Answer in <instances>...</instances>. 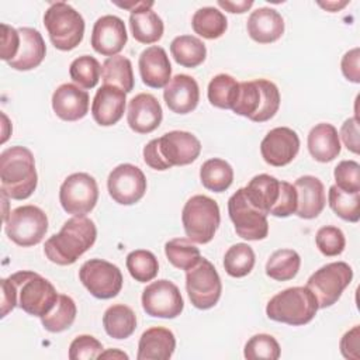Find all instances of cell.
Listing matches in <instances>:
<instances>
[{"mask_svg": "<svg viewBox=\"0 0 360 360\" xmlns=\"http://www.w3.org/2000/svg\"><path fill=\"white\" fill-rule=\"evenodd\" d=\"M97 228L87 217L68 219L60 231L45 240L44 253L55 264H73L96 242Z\"/></svg>", "mask_w": 360, "mask_h": 360, "instance_id": "6da1fadb", "label": "cell"}, {"mask_svg": "<svg viewBox=\"0 0 360 360\" xmlns=\"http://www.w3.org/2000/svg\"><path fill=\"white\" fill-rule=\"evenodd\" d=\"M201 152V142L187 131H170L149 141L143 148L145 163L155 170H167L194 162Z\"/></svg>", "mask_w": 360, "mask_h": 360, "instance_id": "7a4b0ae2", "label": "cell"}, {"mask_svg": "<svg viewBox=\"0 0 360 360\" xmlns=\"http://www.w3.org/2000/svg\"><path fill=\"white\" fill-rule=\"evenodd\" d=\"M38 174L32 152L25 146H11L0 153L1 193L13 200H25L37 188Z\"/></svg>", "mask_w": 360, "mask_h": 360, "instance_id": "3957f363", "label": "cell"}, {"mask_svg": "<svg viewBox=\"0 0 360 360\" xmlns=\"http://www.w3.org/2000/svg\"><path fill=\"white\" fill-rule=\"evenodd\" d=\"M280 107L278 87L266 79L240 82L232 111L255 122L269 121Z\"/></svg>", "mask_w": 360, "mask_h": 360, "instance_id": "277c9868", "label": "cell"}, {"mask_svg": "<svg viewBox=\"0 0 360 360\" xmlns=\"http://www.w3.org/2000/svg\"><path fill=\"white\" fill-rule=\"evenodd\" d=\"M315 295L307 287H290L276 294L266 307L271 321L301 326L314 319L318 311Z\"/></svg>", "mask_w": 360, "mask_h": 360, "instance_id": "5b68a950", "label": "cell"}, {"mask_svg": "<svg viewBox=\"0 0 360 360\" xmlns=\"http://www.w3.org/2000/svg\"><path fill=\"white\" fill-rule=\"evenodd\" d=\"M44 25L52 45L59 51H72L83 39L84 20L65 1L52 3L44 14Z\"/></svg>", "mask_w": 360, "mask_h": 360, "instance_id": "8992f818", "label": "cell"}, {"mask_svg": "<svg viewBox=\"0 0 360 360\" xmlns=\"http://www.w3.org/2000/svg\"><path fill=\"white\" fill-rule=\"evenodd\" d=\"M8 278L17 288L18 307L28 315L42 318L55 307L59 294L45 277L22 270L11 274Z\"/></svg>", "mask_w": 360, "mask_h": 360, "instance_id": "52a82bcc", "label": "cell"}, {"mask_svg": "<svg viewBox=\"0 0 360 360\" xmlns=\"http://www.w3.org/2000/svg\"><path fill=\"white\" fill-rule=\"evenodd\" d=\"M221 215L215 200L197 194L187 200L181 212V222L187 238L194 243H208L218 226Z\"/></svg>", "mask_w": 360, "mask_h": 360, "instance_id": "ba28073f", "label": "cell"}, {"mask_svg": "<svg viewBox=\"0 0 360 360\" xmlns=\"http://www.w3.org/2000/svg\"><path fill=\"white\" fill-rule=\"evenodd\" d=\"M4 231L15 245L34 246L44 239L48 231V217L37 205H21L8 212Z\"/></svg>", "mask_w": 360, "mask_h": 360, "instance_id": "9c48e42d", "label": "cell"}, {"mask_svg": "<svg viewBox=\"0 0 360 360\" xmlns=\"http://www.w3.org/2000/svg\"><path fill=\"white\" fill-rule=\"evenodd\" d=\"M352 278L353 270L346 262H333L312 273L305 287L315 295L319 308H328L338 302Z\"/></svg>", "mask_w": 360, "mask_h": 360, "instance_id": "30bf717a", "label": "cell"}, {"mask_svg": "<svg viewBox=\"0 0 360 360\" xmlns=\"http://www.w3.org/2000/svg\"><path fill=\"white\" fill-rule=\"evenodd\" d=\"M186 290L191 304L198 309L212 308L222 292V283L214 264L201 257L186 271Z\"/></svg>", "mask_w": 360, "mask_h": 360, "instance_id": "8fae6325", "label": "cell"}, {"mask_svg": "<svg viewBox=\"0 0 360 360\" xmlns=\"http://www.w3.org/2000/svg\"><path fill=\"white\" fill-rule=\"evenodd\" d=\"M98 186L89 173H73L65 179L59 188L62 208L73 217H86L97 204Z\"/></svg>", "mask_w": 360, "mask_h": 360, "instance_id": "7c38bea8", "label": "cell"}, {"mask_svg": "<svg viewBox=\"0 0 360 360\" xmlns=\"http://www.w3.org/2000/svg\"><path fill=\"white\" fill-rule=\"evenodd\" d=\"M228 212L238 236L246 240H260L267 236V214L255 208L249 202L243 187L233 193L228 200Z\"/></svg>", "mask_w": 360, "mask_h": 360, "instance_id": "4fadbf2b", "label": "cell"}, {"mask_svg": "<svg viewBox=\"0 0 360 360\" xmlns=\"http://www.w3.org/2000/svg\"><path fill=\"white\" fill-rule=\"evenodd\" d=\"M79 278L87 291L100 300H108L118 295L122 288L121 270L103 259H90L79 270Z\"/></svg>", "mask_w": 360, "mask_h": 360, "instance_id": "5bb4252c", "label": "cell"}, {"mask_svg": "<svg viewBox=\"0 0 360 360\" xmlns=\"http://www.w3.org/2000/svg\"><path fill=\"white\" fill-rule=\"evenodd\" d=\"M142 308L155 318L173 319L184 308V301L177 285L169 280H158L145 287L142 291Z\"/></svg>", "mask_w": 360, "mask_h": 360, "instance_id": "9a60e30c", "label": "cell"}, {"mask_svg": "<svg viewBox=\"0 0 360 360\" xmlns=\"http://www.w3.org/2000/svg\"><path fill=\"white\" fill-rule=\"evenodd\" d=\"M110 197L121 205L138 202L146 191V177L143 172L131 163H121L111 170L107 179Z\"/></svg>", "mask_w": 360, "mask_h": 360, "instance_id": "2e32d148", "label": "cell"}, {"mask_svg": "<svg viewBox=\"0 0 360 360\" xmlns=\"http://www.w3.org/2000/svg\"><path fill=\"white\" fill-rule=\"evenodd\" d=\"M300 150V138L288 127H277L266 134L260 142L263 160L274 167H281L292 162Z\"/></svg>", "mask_w": 360, "mask_h": 360, "instance_id": "e0dca14e", "label": "cell"}, {"mask_svg": "<svg viewBox=\"0 0 360 360\" xmlns=\"http://www.w3.org/2000/svg\"><path fill=\"white\" fill-rule=\"evenodd\" d=\"M127 39L128 35L124 21L117 15L107 14L94 22L90 42L97 53L110 58L124 49Z\"/></svg>", "mask_w": 360, "mask_h": 360, "instance_id": "ac0fdd59", "label": "cell"}, {"mask_svg": "<svg viewBox=\"0 0 360 360\" xmlns=\"http://www.w3.org/2000/svg\"><path fill=\"white\" fill-rule=\"evenodd\" d=\"M163 118L162 107L158 98L149 93H139L128 104L127 121L132 131L149 134L155 131Z\"/></svg>", "mask_w": 360, "mask_h": 360, "instance_id": "d6986e66", "label": "cell"}, {"mask_svg": "<svg viewBox=\"0 0 360 360\" xmlns=\"http://www.w3.org/2000/svg\"><path fill=\"white\" fill-rule=\"evenodd\" d=\"M127 105V93L120 87L103 84L97 91L91 103V115L94 121L101 127H110L117 124Z\"/></svg>", "mask_w": 360, "mask_h": 360, "instance_id": "ffe728a7", "label": "cell"}, {"mask_svg": "<svg viewBox=\"0 0 360 360\" xmlns=\"http://www.w3.org/2000/svg\"><path fill=\"white\" fill-rule=\"evenodd\" d=\"M142 82L152 89H162L170 82L172 65L162 46L152 45L143 49L138 60Z\"/></svg>", "mask_w": 360, "mask_h": 360, "instance_id": "44dd1931", "label": "cell"}, {"mask_svg": "<svg viewBox=\"0 0 360 360\" xmlns=\"http://www.w3.org/2000/svg\"><path fill=\"white\" fill-rule=\"evenodd\" d=\"M163 98L169 110L176 114H188L200 101V89L194 77L176 75L163 90Z\"/></svg>", "mask_w": 360, "mask_h": 360, "instance_id": "7402d4cb", "label": "cell"}, {"mask_svg": "<svg viewBox=\"0 0 360 360\" xmlns=\"http://www.w3.org/2000/svg\"><path fill=\"white\" fill-rule=\"evenodd\" d=\"M89 93L73 83L60 84L52 94V108L63 121H77L89 112Z\"/></svg>", "mask_w": 360, "mask_h": 360, "instance_id": "603a6c76", "label": "cell"}, {"mask_svg": "<svg viewBox=\"0 0 360 360\" xmlns=\"http://www.w3.org/2000/svg\"><path fill=\"white\" fill-rule=\"evenodd\" d=\"M294 188L297 191L295 214L304 219L316 218L326 202L325 188L322 181L315 176H301L295 180Z\"/></svg>", "mask_w": 360, "mask_h": 360, "instance_id": "cb8c5ba5", "label": "cell"}, {"mask_svg": "<svg viewBox=\"0 0 360 360\" xmlns=\"http://www.w3.org/2000/svg\"><path fill=\"white\" fill-rule=\"evenodd\" d=\"M246 30L253 41L259 44H270L281 38L284 32V20L277 10L260 7L250 13Z\"/></svg>", "mask_w": 360, "mask_h": 360, "instance_id": "d4e9b609", "label": "cell"}, {"mask_svg": "<svg viewBox=\"0 0 360 360\" xmlns=\"http://www.w3.org/2000/svg\"><path fill=\"white\" fill-rule=\"evenodd\" d=\"M176 349L173 332L163 326L146 329L138 343V360H169Z\"/></svg>", "mask_w": 360, "mask_h": 360, "instance_id": "484cf974", "label": "cell"}, {"mask_svg": "<svg viewBox=\"0 0 360 360\" xmlns=\"http://www.w3.org/2000/svg\"><path fill=\"white\" fill-rule=\"evenodd\" d=\"M20 32V49L15 58L8 63L15 70H31L37 68L45 58L46 46L42 35L38 30L30 27L18 28Z\"/></svg>", "mask_w": 360, "mask_h": 360, "instance_id": "4316f807", "label": "cell"}, {"mask_svg": "<svg viewBox=\"0 0 360 360\" xmlns=\"http://www.w3.org/2000/svg\"><path fill=\"white\" fill-rule=\"evenodd\" d=\"M307 143L311 156L321 163H326L338 158L342 148L338 129L328 122L316 124L309 131Z\"/></svg>", "mask_w": 360, "mask_h": 360, "instance_id": "83f0119b", "label": "cell"}, {"mask_svg": "<svg viewBox=\"0 0 360 360\" xmlns=\"http://www.w3.org/2000/svg\"><path fill=\"white\" fill-rule=\"evenodd\" d=\"M243 190L249 202L269 215L280 195V180L274 176L262 173L252 177Z\"/></svg>", "mask_w": 360, "mask_h": 360, "instance_id": "f1b7e54d", "label": "cell"}, {"mask_svg": "<svg viewBox=\"0 0 360 360\" xmlns=\"http://www.w3.org/2000/svg\"><path fill=\"white\" fill-rule=\"evenodd\" d=\"M103 325L108 336L114 339H127L136 329V315L128 305L114 304L105 309Z\"/></svg>", "mask_w": 360, "mask_h": 360, "instance_id": "f546056e", "label": "cell"}, {"mask_svg": "<svg viewBox=\"0 0 360 360\" xmlns=\"http://www.w3.org/2000/svg\"><path fill=\"white\" fill-rule=\"evenodd\" d=\"M129 27L134 38L141 44L158 42L165 30L162 18L152 8L131 13Z\"/></svg>", "mask_w": 360, "mask_h": 360, "instance_id": "4dcf8cb0", "label": "cell"}, {"mask_svg": "<svg viewBox=\"0 0 360 360\" xmlns=\"http://www.w3.org/2000/svg\"><path fill=\"white\" fill-rule=\"evenodd\" d=\"M170 52L174 60L184 68H197L205 60L207 48L204 42L194 35H179L170 44Z\"/></svg>", "mask_w": 360, "mask_h": 360, "instance_id": "1f68e13d", "label": "cell"}, {"mask_svg": "<svg viewBox=\"0 0 360 360\" xmlns=\"http://www.w3.org/2000/svg\"><path fill=\"white\" fill-rule=\"evenodd\" d=\"M200 180L207 190L222 193L228 190L233 181V169L226 160L212 158L201 165Z\"/></svg>", "mask_w": 360, "mask_h": 360, "instance_id": "d6a6232c", "label": "cell"}, {"mask_svg": "<svg viewBox=\"0 0 360 360\" xmlns=\"http://www.w3.org/2000/svg\"><path fill=\"white\" fill-rule=\"evenodd\" d=\"M101 80L104 84L120 87L125 93L132 91L134 72L131 60L122 55L107 58L101 66Z\"/></svg>", "mask_w": 360, "mask_h": 360, "instance_id": "836d02e7", "label": "cell"}, {"mask_svg": "<svg viewBox=\"0 0 360 360\" xmlns=\"http://www.w3.org/2000/svg\"><path fill=\"white\" fill-rule=\"evenodd\" d=\"M191 27L200 37L205 39H217L225 34L228 22L222 11L208 6L201 7L194 13L191 18Z\"/></svg>", "mask_w": 360, "mask_h": 360, "instance_id": "e575fe53", "label": "cell"}, {"mask_svg": "<svg viewBox=\"0 0 360 360\" xmlns=\"http://www.w3.org/2000/svg\"><path fill=\"white\" fill-rule=\"evenodd\" d=\"M301 266L300 255L292 249L276 250L266 263V274L276 281H287L297 276Z\"/></svg>", "mask_w": 360, "mask_h": 360, "instance_id": "d590c367", "label": "cell"}, {"mask_svg": "<svg viewBox=\"0 0 360 360\" xmlns=\"http://www.w3.org/2000/svg\"><path fill=\"white\" fill-rule=\"evenodd\" d=\"M76 312L77 308L75 301L69 295L59 294L55 307L41 318V323L48 332H63L75 322Z\"/></svg>", "mask_w": 360, "mask_h": 360, "instance_id": "8d00e7d4", "label": "cell"}, {"mask_svg": "<svg viewBox=\"0 0 360 360\" xmlns=\"http://www.w3.org/2000/svg\"><path fill=\"white\" fill-rule=\"evenodd\" d=\"M239 91V83L231 75L219 73L208 84L207 96L214 107L232 110Z\"/></svg>", "mask_w": 360, "mask_h": 360, "instance_id": "74e56055", "label": "cell"}, {"mask_svg": "<svg viewBox=\"0 0 360 360\" xmlns=\"http://www.w3.org/2000/svg\"><path fill=\"white\" fill-rule=\"evenodd\" d=\"M165 255L174 267L186 271L201 259L200 249L195 248L188 238H174L166 242Z\"/></svg>", "mask_w": 360, "mask_h": 360, "instance_id": "f35d334b", "label": "cell"}, {"mask_svg": "<svg viewBox=\"0 0 360 360\" xmlns=\"http://www.w3.org/2000/svg\"><path fill=\"white\" fill-rule=\"evenodd\" d=\"M255 266V252L248 243L232 245L224 256V269L231 277H245Z\"/></svg>", "mask_w": 360, "mask_h": 360, "instance_id": "ab89813d", "label": "cell"}, {"mask_svg": "<svg viewBox=\"0 0 360 360\" xmlns=\"http://www.w3.org/2000/svg\"><path fill=\"white\" fill-rule=\"evenodd\" d=\"M125 263L131 277L139 283L153 280L159 271V263L156 256L145 249H136L128 253Z\"/></svg>", "mask_w": 360, "mask_h": 360, "instance_id": "60d3db41", "label": "cell"}, {"mask_svg": "<svg viewBox=\"0 0 360 360\" xmlns=\"http://www.w3.org/2000/svg\"><path fill=\"white\" fill-rule=\"evenodd\" d=\"M328 201L332 211L342 219L349 222H357L360 219V193L349 194L333 184L329 188Z\"/></svg>", "mask_w": 360, "mask_h": 360, "instance_id": "b9f144b4", "label": "cell"}, {"mask_svg": "<svg viewBox=\"0 0 360 360\" xmlns=\"http://www.w3.org/2000/svg\"><path fill=\"white\" fill-rule=\"evenodd\" d=\"M69 75L70 79L80 87L93 89L98 83L101 65L96 58L90 55H82L70 63Z\"/></svg>", "mask_w": 360, "mask_h": 360, "instance_id": "7bdbcfd3", "label": "cell"}, {"mask_svg": "<svg viewBox=\"0 0 360 360\" xmlns=\"http://www.w3.org/2000/svg\"><path fill=\"white\" fill-rule=\"evenodd\" d=\"M280 345L278 342L267 333H259L252 336L245 345V357L248 360H277L280 357Z\"/></svg>", "mask_w": 360, "mask_h": 360, "instance_id": "ee69618b", "label": "cell"}, {"mask_svg": "<svg viewBox=\"0 0 360 360\" xmlns=\"http://www.w3.org/2000/svg\"><path fill=\"white\" fill-rule=\"evenodd\" d=\"M315 242L319 252L328 257L340 255L346 246V239L342 229L332 225L319 228L315 236Z\"/></svg>", "mask_w": 360, "mask_h": 360, "instance_id": "f6af8a7d", "label": "cell"}, {"mask_svg": "<svg viewBox=\"0 0 360 360\" xmlns=\"http://www.w3.org/2000/svg\"><path fill=\"white\" fill-rule=\"evenodd\" d=\"M336 187L345 193H360V165L356 160H342L333 172Z\"/></svg>", "mask_w": 360, "mask_h": 360, "instance_id": "bcb514c9", "label": "cell"}, {"mask_svg": "<svg viewBox=\"0 0 360 360\" xmlns=\"http://www.w3.org/2000/svg\"><path fill=\"white\" fill-rule=\"evenodd\" d=\"M103 352V345L91 335H79L69 346L70 360H91L98 359Z\"/></svg>", "mask_w": 360, "mask_h": 360, "instance_id": "7dc6e473", "label": "cell"}, {"mask_svg": "<svg viewBox=\"0 0 360 360\" xmlns=\"http://www.w3.org/2000/svg\"><path fill=\"white\" fill-rule=\"evenodd\" d=\"M297 210V191L288 181H280V195L270 214L274 217L285 218L294 214Z\"/></svg>", "mask_w": 360, "mask_h": 360, "instance_id": "c3c4849f", "label": "cell"}, {"mask_svg": "<svg viewBox=\"0 0 360 360\" xmlns=\"http://www.w3.org/2000/svg\"><path fill=\"white\" fill-rule=\"evenodd\" d=\"M20 49V32L18 30L1 24V46H0V58L6 62H10L15 58Z\"/></svg>", "mask_w": 360, "mask_h": 360, "instance_id": "681fc988", "label": "cell"}, {"mask_svg": "<svg viewBox=\"0 0 360 360\" xmlns=\"http://www.w3.org/2000/svg\"><path fill=\"white\" fill-rule=\"evenodd\" d=\"M359 58H360V49L353 48L347 51L340 62L342 73L343 76L353 82V83H360V70H359Z\"/></svg>", "mask_w": 360, "mask_h": 360, "instance_id": "f907efd6", "label": "cell"}, {"mask_svg": "<svg viewBox=\"0 0 360 360\" xmlns=\"http://www.w3.org/2000/svg\"><path fill=\"white\" fill-rule=\"evenodd\" d=\"M340 138L345 143V146L353 152L359 153V120L357 117L354 118H347L340 128Z\"/></svg>", "mask_w": 360, "mask_h": 360, "instance_id": "816d5d0a", "label": "cell"}, {"mask_svg": "<svg viewBox=\"0 0 360 360\" xmlns=\"http://www.w3.org/2000/svg\"><path fill=\"white\" fill-rule=\"evenodd\" d=\"M359 338H360V328L359 325L353 326L350 330H347L342 339H340V352L343 354V357L346 359H354L359 360L360 354H359Z\"/></svg>", "mask_w": 360, "mask_h": 360, "instance_id": "f5cc1de1", "label": "cell"}, {"mask_svg": "<svg viewBox=\"0 0 360 360\" xmlns=\"http://www.w3.org/2000/svg\"><path fill=\"white\" fill-rule=\"evenodd\" d=\"M18 305V295L14 283L10 278L1 280V318Z\"/></svg>", "mask_w": 360, "mask_h": 360, "instance_id": "db71d44e", "label": "cell"}, {"mask_svg": "<svg viewBox=\"0 0 360 360\" xmlns=\"http://www.w3.org/2000/svg\"><path fill=\"white\" fill-rule=\"evenodd\" d=\"M218 6L222 7L224 10L229 11V13H245L248 11L252 6L253 1L252 0H245V1H224V0H218Z\"/></svg>", "mask_w": 360, "mask_h": 360, "instance_id": "11a10c76", "label": "cell"}, {"mask_svg": "<svg viewBox=\"0 0 360 360\" xmlns=\"http://www.w3.org/2000/svg\"><path fill=\"white\" fill-rule=\"evenodd\" d=\"M115 4L121 8H127L131 13H135V11H139V10L150 8L153 6V1H129V3H115Z\"/></svg>", "mask_w": 360, "mask_h": 360, "instance_id": "9f6ffc18", "label": "cell"}, {"mask_svg": "<svg viewBox=\"0 0 360 360\" xmlns=\"http://www.w3.org/2000/svg\"><path fill=\"white\" fill-rule=\"evenodd\" d=\"M347 3H349V1H340V3H338V1H326V3L319 1V6L323 7V8H326V10L330 11V13H333V11H338V10L343 8Z\"/></svg>", "mask_w": 360, "mask_h": 360, "instance_id": "6f0895ef", "label": "cell"}, {"mask_svg": "<svg viewBox=\"0 0 360 360\" xmlns=\"http://www.w3.org/2000/svg\"><path fill=\"white\" fill-rule=\"evenodd\" d=\"M110 357H112V359H128V354H125L124 352H120V350H107V352H101L100 353V356H98V359H110Z\"/></svg>", "mask_w": 360, "mask_h": 360, "instance_id": "680465c9", "label": "cell"}]
</instances>
